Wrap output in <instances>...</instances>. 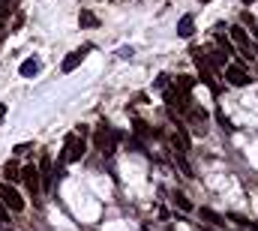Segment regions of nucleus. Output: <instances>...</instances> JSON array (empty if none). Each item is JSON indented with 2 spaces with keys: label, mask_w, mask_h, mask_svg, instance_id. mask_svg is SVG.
Masks as SVG:
<instances>
[{
  "label": "nucleus",
  "mask_w": 258,
  "mask_h": 231,
  "mask_svg": "<svg viewBox=\"0 0 258 231\" xmlns=\"http://www.w3.org/2000/svg\"><path fill=\"white\" fill-rule=\"evenodd\" d=\"M120 138H123L120 129H114V126H108V123H99V129H96V150H102V156H111V153L117 150Z\"/></svg>",
  "instance_id": "nucleus-1"
},
{
  "label": "nucleus",
  "mask_w": 258,
  "mask_h": 231,
  "mask_svg": "<svg viewBox=\"0 0 258 231\" xmlns=\"http://www.w3.org/2000/svg\"><path fill=\"white\" fill-rule=\"evenodd\" d=\"M84 150H87V144H84V135H81V132H69V135L63 138L60 165H66V162H78V159L84 156Z\"/></svg>",
  "instance_id": "nucleus-2"
},
{
  "label": "nucleus",
  "mask_w": 258,
  "mask_h": 231,
  "mask_svg": "<svg viewBox=\"0 0 258 231\" xmlns=\"http://www.w3.org/2000/svg\"><path fill=\"white\" fill-rule=\"evenodd\" d=\"M192 60H195V66H198V72H201V81L207 84V90H210L213 96H219V84H216V75H213V69H210V63H207V54H204L201 48H192Z\"/></svg>",
  "instance_id": "nucleus-3"
},
{
  "label": "nucleus",
  "mask_w": 258,
  "mask_h": 231,
  "mask_svg": "<svg viewBox=\"0 0 258 231\" xmlns=\"http://www.w3.org/2000/svg\"><path fill=\"white\" fill-rule=\"evenodd\" d=\"M21 177H24V183H27V192L33 195V201H42V198H39V195H42L39 168H36V165H24V168H21Z\"/></svg>",
  "instance_id": "nucleus-4"
},
{
  "label": "nucleus",
  "mask_w": 258,
  "mask_h": 231,
  "mask_svg": "<svg viewBox=\"0 0 258 231\" xmlns=\"http://www.w3.org/2000/svg\"><path fill=\"white\" fill-rule=\"evenodd\" d=\"M0 201H3L6 210H12V213H21V210H24V198H21L9 183H0Z\"/></svg>",
  "instance_id": "nucleus-5"
},
{
  "label": "nucleus",
  "mask_w": 258,
  "mask_h": 231,
  "mask_svg": "<svg viewBox=\"0 0 258 231\" xmlns=\"http://www.w3.org/2000/svg\"><path fill=\"white\" fill-rule=\"evenodd\" d=\"M90 51H93V45H81V48L69 51V54L63 57V63H60V69H63V72H75V69H78V66L84 63V57H87Z\"/></svg>",
  "instance_id": "nucleus-6"
},
{
  "label": "nucleus",
  "mask_w": 258,
  "mask_h": 231,
  "mask_svg": "<svg viewBox=\"0 0 258 231\" xmlns=\"http://www.w3.org/2000/svg\"><path fill=\"white\" fill-rule=\"evenodd\" d=\"M231 42L240 48V54H243V57H252V42H249V36H246L243 24H234V27H231Z\"/></svg>",
  "instance_id": "nucleus-7"
},
{
  "label": "nucleus",
  "mask_w": 258,
  "mask_h": 231,
  "mask_svg": "<svg viewBox=\"0 0 258 231\" xmlns=\"http://www.w3.org/2000/svg\"><path fill=\"white\" fill-rule=\"evenodd\" d=\"M225 78H228V84H231V87H246V84L252 81V78H249V72H246L243 66H237V63H234V66H225Z\"/></svg>",
  "instance_id": "nucleus-8"
},
{
  "label": "nucleus",
  "mask_w": 258,
  "mask_h": 231,
  "mask_svg": "<svg viewBox=\"0 0 258 231\" xmlns=\"http://www.w3.org/2000/svg\"><path fill=\"white\" fill-rule=\"evenodd\" d=\"M39 180H42V189H51V180H54L51 156H42V162H39Z\"/></svg>",
  "instance_id": "nucleus-9"
},
{
  "label": "nucleus",
  "mask_w": 258,
  "mask_h": 231,
  "mask_svg": "<svg viewBox=\"0 0 258 231\" xmlns=\"http://www.w3.org/2000/svg\"><path fill=\"white\" fill-rule=\"evenodd\" d=\"M39 69H42V63H39L36 57H27L24 63H21V66H18V72H21V78H33V75H36Z\"/></svg>",
  "instance_id": "nucleus-10"
},
{
  "label": "nucleus",
  "mask_w": 258,
  "mask_h": 231,
  "mask_svg": "<svg viewBox=\"0 0 258 231\" xmlns=\"http://www.w3.org/2000/svg\"><path fill=\"white\" fill-rule=\"evenodd\" d=\"M195 30V18L192 15H183L180 21H177V36H183V39H189Z\"/></svg>",
  "instance_id": "nucleus-11"
},
{
  "label": "nucleus",
  "mask_w": 258,
  "mask_h": 231,
  "mask_svg": "<svg viewBox=\"0 0 258 231\" xmlns=\"http://www.w3.org/2000/svg\"><path fill=\"white\" fill-rule=\"evenodd\" d=\"M192 78H189V75H177V81H174V90H177V93H180V96H186V99H189V90H192Z\"/></svg>",
  "instance_id": "nucleus-12"
},
{
  "label": "nucleus",
  "mask_w": 258,
  "mask_h": 231,
  "mask_svg": "<svg viewBox=\"0 0 258 231\" xmlns=\"http://www.w3.org/2000/svg\"><path fill=\"white\" fill-rule=\"evenodd\" d=\"M78 21H81V27H99V18H96V15H93L90 9H81Z\"/></svg>",
  "instance_id": "nucleus-13"
},
{
  "label": "nucleus",
  "mask_w": 258,
  "mask_h": 231,
  "mask_svg": "<svg viewBox=\"0 0 258 231\" xmlns=\"http://www.w3.org/2000/svg\"><path fill=\"white\" fill-rule=\"evenodd\" d=\"M201 219H207L210 225H225V219H222L219 213H213L210 207H201Z\"/></svg>",
  "instance_id": "nucleus-14"
},
{
  "label": "nucleus",
  "mask_w": 258,
  "mask_h": 231,
  "mask_svg": "<svg viewBox=\"0 0 258 231\" xmlns=\"http://www.w3.org/2000/svg\"><path fill=\"white\" fill-rule=\"evenodd\" d=\"M171 201H174L180 210H192V204H189V198H186L183 192H171Z\"/></svg>",
  "instance_id": "nucleus-15"
},
{
  "label": "nucleus",
  "mask_w": 258,
  "mask_h": 231,
  "mask_svg": "<svg viewBox=\"0 0 258 231\" xmlns=\"http://www.w3.org/2000/svg\"><path fill=\"white\" fill-rule=\"evenodd\" d=\"M216 45H219V51H225V54H234V48H231V39H228V36L216 33Z\"/></svg>",
  "instance_id": "nucleus-16"
},
{
  "label": "nucleus",
  "mask_w": 258,
  "mask_h": 231,
  "mask_svg": "<svg viewBox=\"0 0 258 231\" xmlns=\"http://www.w3.org/2000/svg\"><path fill=\"white\" fill-rule=\"evenodd\" d=\"M3 174H6V183H12V180H18V177H21V171H18V165H12V162H9V165L3 168Z\"/></svg>",
  "instance_id": "nucleus-17"
},
{
  "label": "nucleus",
  "mask_w": 258,
  "mask_h": 231,
  "mask_svg": "<svg viewBox=\"0 0 258 231\" xmlns=\"http://www.w3.org/2000/svg\"><path fill=\"white\" fill-rule=\"evenodd\" d=\"M15 3H18V0H0V21H3V18L15 9Z\"/></svg>",
  "instance_id": "nucleus-18"
},
{
  "label": "nucleus",
  "mask_w": 258,
  "mask_h": 231,
  "mask_svg": "<svg viewBox=\"0 0 258 231\" xmlns=\"http://www.w3.org/2000/svg\"><path fill=\"white\" fill-rule=\"evenodd\" d=\"M240 24H243V27H255V18H252L249 12H240Z\"/></svg>",
  "instance_id": "nucleus-19"
},
{
  "label": "nucleus",
  "mask_w": 258,
  "mask_h": 231,
  "mask_svg": "<svg viewBox=\"0 0 258 231\" xmlns=\"http://www.w3.org/2000/svg\"><path fill=\"white\" fill-rule=\"evenodd\" d=\"M216 120L222 123V129H231V123H228V117L222 114V111H216Z\"/></svg>",
  "instance_id": "nucleus-20"
},
{
  "label": "nucleus",
  "mask_w": 258,
  "mask_h": 231,
  "mask_svg": "<svg viewBox=\"0 0 258 231\" xmlns=\"http://www.w3.org/2000/svg\"><path fill=\"white\" fill-rule=\"evenodd\" d=\"M135 132H138V135H147V123H141V120H135Z\"/></svg>",
  "instance_id": "nucleus-21"
},
{
  "label": "nucleus",
  "mask_w": 258,
  "mask_h": 231,
  "mask_svg": "<svg viewBox=\"0 0 258 231\" xmlns=\"http://www.w3.org/2000/svg\"><path fill=\"white\" fill-rule=\"evenodd\" d=\"M0 222H9V210H6V204L0 201Z\"/></svg>",
  "instance_id": "nucleus-22"
},
{
  "label": "nucleus",
  "mask_w": 258,
  "mask_h": 231,
  "mask_svg": "<svg viewBox=\"0 0 258 231\" xmlns=\"http://www.w3.org/2000/svg\"><path fill=\"white\" fill-rule=\"evenodd\" d=\"M156 87H168V75H159L156 78Z\"/></svg>",
  "instance_id": "nucleus-23"
},
{
  "label": "nucleus",
  "mask_w": 258,
  "mask_h": 231,
  "mask_svg": "<svg viewBox=\"0 0 258 231\" xmlns=\"http://www.w3.org/2000/svg\"><path fill=\"white\" fill-rule=\"evenodd\" d=\"M117 54H120V57L126 60V57H132V54H135V51H132V48H120V51H117Z\"/></svg>",
  "instance_id": "nucleus-24"
},
{
  "label": "nucleus",
  "mask_w": 258,
  "mask_h": 231,
  "mask_svg": "<svg viewBox=\"0 0 258 231\" xmlns=\"http://www.w3.org/2000/svg\"><path fill=\"white\" fill-rule=\"evenodd\" d=\"M6 111H9V108H6V102H0V123L6 120Z\"/></svg>",
  "instance_id": "nucleus-25"
},
{
  "label": "nucleus",
  "mask_w": 258,
  "mask_h": 231,
  "mask_svg": "<svg viewBox=\"0 0 258 231\" xmlns=\"http://www.w3.org/2000/svg\"><path fill=\"white\" fill-rule=\"evenodd\" d=\"M249 30H252V33H255V39H258V24H255V27H249Z\"/></svg>",
  "instance_id": "nucleus-26"
},
{
  "label": "nucleus",
  "mask_w": 258,
  "mask_h": 231,
  "mask_svg": "<svg viewBox=\"0 0 258 231\" xmlns=\"http://www.w3.org/2000/svg\"><path fill=\"white\" fill-rule=\"evenodd\" d=\"M201 3H210V0H201Z\"/></svg>",
  "instance_id": "nucleus-27"
}]
</instances>
